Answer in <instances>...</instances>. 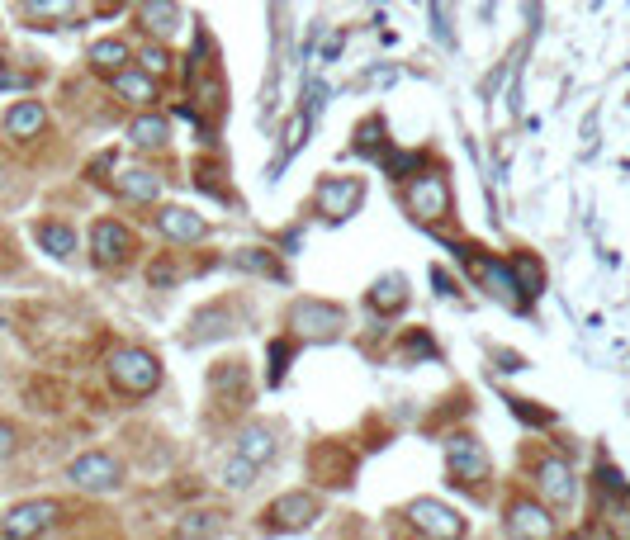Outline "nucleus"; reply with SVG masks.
<instances>
[{
	"label": "nucleus",
	"instance_id": "obj_1",
	"mask_svg": "<svg viewBox=\"0 0 630 540\" xmlns=\"http://www.w3.org/2000/svg\"><path fill=\"white\" fill-rule=\"evenodd\" d=\"M109 379H114V389H119V394L143 398V394H152V389L162 384V365H157V356L143 351V346H124V351H114V356H109Z\"/></svg>",
	"mask_w": 630,
	"mask_h": 540
},
{
	"label": "nucleus",
	"instance_id": "obj_2",
	"mask_svg": "<svg viewBox=\"0 0 630 540\" xmlns=\"http://www.w3.org/2000/svg\"><path fill=\"white\" fill-rule=\"evenodd\" d=\"M446 469H450V484L455 488H479L488 479V455L474 436H450L446 441Z\"/></svg>",
	"mask_w": 630,
	"mask_h": 540
},
{
	"label": "nucleus",
	"instance_id": "obj_3",
	"mask_svg": "<svg viewBox=\"0 0 630 540\" xmlns=\"http://www.w3.org/2000/svg\"><path fill=\"white\" fill-rule=\"evenodd\" d=\"M67 479H72L76 488H86V493H114V488L124 484V469H119V460L105 455V450H86V455L72 460Z\"/></svg>",
	"mask_w": 630,
	"mask_h": 540
},
{
	"label": "nucleus",
	"instance_id": "obj_4",
	"mask_svg": "<svg viewBox=\"0 0 630 540\" xmlns=\"http://www.w3.org/2000/svg\"><path fill=\"white\" fill-rule=\"evenodd\" d=\"M133 252H138V237L128 233L124 223L100 218L90 228V256H95V266H124V261H133Z\"/></svg>",
	"mask_w": 630,
	"mask_h": 540
},
{
	"label": "nucleus",
	"instance_id": "obj_5",
	"mask_svg": "<svg viewBox=\"0 0 630 540\" xmlns=\"http://www.w3.org/2000/svg\"><path fill=\"white\" fill-rule=\"evenodd\" d=\"M408 522H413V531H422V536H465V517L455 512V507L436 503V498H417V503H408Z\"/></svg>",
	"mask_w": 630,
	"mask_h": 540
},
{
	"label": "nucleus",
	"instance_id": "obj_6",
	"mask_svg": "<svg viewBox=\"0 0 630 540\" xmlns=\"http://www.w3.org/2000/svg\"><path fill=\"white\" fill-rule=\"evenodd\" d=\"M403 199H408L413 218H422V223H436V218H446V209H450V190H446V180H441V176L408 180Z\"/></svg>",
	"mask_w": 630,
	"mask_h": 540
},
{
	"label": "nucleus",
	"instance_id": "obj_7",
	"mask_svg": "<svg viewBox=\"0 0 630 540\" xmlns=\"http://www.w3.org/2000/svg\"><path fill=\"white\" fill-rule=\"evenodd\" d=\"M360 199H365V180L360 176H327L323 185H318V204H323L327 218H351L360 209Z\"/></svg>",
	"mask_w": 630,
	"mask_h": 540
},
{
	"label": "nucleus",
	"instance_id": "obj_8",
	"mask_svg": "<svg viewBox=\"0 0 630 540\" xmlns=\"http://www.w3.org/2000/svg\"><path fill=\"white\" fill-rule=\"evenodd\" d=\"M313 522H318V498L313 493H289L280 503H270L266 512L270 531H308Z\"/></svg>",
	"mask_w": 630,
	"mask_h": 540
},
{
	"label": "nucleus",
	"instance_id": "obj_9",
	"mask_svg": "<svg viewBox=\"0 0 630 540\" xmlns=\"http://www.w3.org/2000/svg\"><path fill=\"white\" fill-rule=\"evenodd\" d=\"M62 517V507L57 503H48V498H34V503H19L10 517H5V536H15V540H24V536H38V531H48V526Z\"/></svg>",
	"mask_w": 630,
	"mask_h": 540
},
{
	"label": "nucleus",
	"instance_id": "obj_10",
	"mask_svg": "<svg viewBox=\"0 0 630 540\" xmlns=\"http://www.w3.org/2000/svg\"><path fill=\"white\" fill-rule=\"evenodd\" d=\"M536 484H540V498H545V507L550 512H564V507L574 503V493H578V484H574V469L564 465V460H545V465L536 469Z\"/></svg>",
	"mask_w": 630,
	"mask_h": 540
},
{
	"label": "nucleus",
	"instance_id": "obj_11",
	"mask_svg": "<svg viewBox=\"0 0 630 540\" xmlns=\"http://www.w3.org/2000/svg\"><path fill=\"white\" fill-rule=\"evenodd\" d=\"M507 531H512V536H531V540H550L555 536V517H550L545 503H512Z\"/></svg>",
	"mask_w": 630,
	"mask_h": 540
},
{
	"label": "nucleus",
	"instance_id": "obj_12",
	"mask_svg": "<svg viewBox=\"0 0 630 540\" xmlns=\"http://www.w3.org/2000/svg\"><path fill=\"white\" fill-rule=\"evenodd\" d=\"M157 228H162L166 242H176V247H185V242H204L209 237V223L195 214V209H162L157 214Z\"/></svg>",
	"mask_w": 630,
	"mask_h": 540
},
{
	"label": "nucleus",
	"instance_id": "obj_13",
	"mask_svg": "<svg viewBox=\"0 0 630 540\" xmlns=\"http://www.w3.org/2000/svg\"><path fill=\"white\" fill-rule=\"evenodd\" d=\"M294 327L304 332V337H337V327H342V313L337 308H327V304H294Z\"/></svg>",
	"mask_w": 630,
	"mask_h": 540
},
{
	"label": "nucleus",
	"instance_id": "obj_14",
	"mask_svg": "<svg viewBox=\"0 0 630 540\" xmlns=\"http://www.w3.org/2000/svg\"><path fill=\"white\" fill-rule=\"evenodd\" d=\"M114 190H119L124 199H138V204H147V199H157L162 180H157V171H147V166H124V171L114 176Z\"/></svg>",
	"mask_w": 630,
	"mask_h": 540
},
{
	"label": "nucleus",
	"instance_id": "obj_15",
	"mask_svg": "<svg viewBox=\"0 0 630 540\" xmlns=\"http://www.w3.org/2000/svg\"><path fill=\"white\" fill-rule=\"evenodd\" d=\"M138 24H143L152 38H176V29H180V5H176V0H147L143 15H138Z\"/></svg>",
	"mask_w": 630,
	"mask_h": 540
},
{
	"label": "nucleus",
	"instance_id": "obj_16",
	"mask_svg": "<svg viewBox=\"0 0 630 540\" xmlns=\"http://www.w3.org/2000/svg\"><path fill=\"white\" fill-rule=\"evenodd\" d=\"M469 270H474V280H484L498 299H507V304H517V270H507V266H498V261H469Z\"/></svg>",
	"mask_w": 630,
	"mask_h": 540
},
{
	"label": "nucleus",
	"instance_id": "obj_17",
	"mask_svg": "<svg viewBox=\"0 0 630 540\" xmlns=\"http://www.w3.org/2000/svg\"><path fill=\"white\" fill-rule=\"evenodd\" d=\"M43 124H48V109L38 105V100H19V105L5 114V133H10V138H34V133H43Z\"/></svg>",
	"mask_w": 630,
	"mask_h": 540
},
{
	"label": "nucleus",
	"instance_id": "obj_18",
	"mask_svg": "<svg viewBox=\"0 0 630 540\" xmlns=\"http://www.w3.org/2000/svg\"><path fill=\"white\" fill-rule=\"evenodd\" d=\"M365 299H370L375 313H398V308L408 304V280H403V275H379L375 289H370Z\"/></svg>",
	"mask_w": 630,
	"mask_h": 540
},
{
	"label": "nucleus",
	"instance_id": "obj_19",
	"mask_svg": "<svg viewBox=\"0 0 630 540\" xmlns=\"http://www.w3.org/2000/svg\"><path fill=\"white\" fill-rule=\"evenodd\" d=\"M114 90L124 95L128 105H152V100H157V81H152V72H133V67L114 72Z\"/></svg>",
	"mask_w": 630,
	"mask_h": 540
},
{
	"label": "nucleus",
	"instance_id": "obj_20",
	"mask_svg": "<svg viewBox=\"0 0 630 540\" xmlns=\"http://www.w3.org/2000/svg\"><path fill=\"white\" fill-rule=\"evenodd\" d=\"M128 62H133V48H128L124 38H100V43H95V48H90V67H95V72H124Z\"/></svg>",
	"mask_w": 630,
	"mask_h": 540
},
{
	"label": "nucleus",
	"instance_id": "obj_21",
	"mask_svg": "<svg viewBox=\"0 0 630 540\" xmlns=\"http://www.w3.org/2000/svg\"><path fill=\"white\" fill-rule=\"evenodd\" d=\"M233 455H242V460H247V465H270V455H275V436L266 432V427H252V432L242 436V446L233 450Z\"/></svg>",
	"mask_w": 630,
	"mask_h": 540
},
{
	"label": "nucleus",
	"instance_id": "obj_22",
	"mask_svg": "<svg viewBox=\"0 0 630 540\" xmlns=\"http://www.w3.org/2000/svg\"><path fill=\"white\" fill-rule=\"evenodd\" d=\"M38 242H43V252L62 256V261L76 252V233L67 223H38Z\"/></svg>",
	"mask_w": 630,
	"mask_h": 540
},
{
	"label": "nucleus",
	"instance_id": "obj_23",
	"mask_svg": "<svg viewBox=\"0 0 630 540\" xmlns=\"http://www.w3.org/2000/svg\"><path fill=\"white\" fill-rule=\"evenodd\" d=\"M166 119H152V114H143V119H133V128H128V138L138 147H166Z\"/></svg>",
	"mask_w": 630,
	"mask_h": 540
},
{
	"label": "nucleus",
	"instance_id": "obj_24",
	"mask_svg": "<svg viewBox=\"0 0 630 540\" xmlns=\"http://www.w3.org/2000/svg\"><path fill=\"white\" fill-rule=\"evenodd\" d=\"M24 10L34 19H67L76 15V0H24Z\"/></svg>",
	"mask_w": 630,
	"mask_h": 540
},
{
	"label": "nucleus",
	"instance_id": "obj_25",
	"mask_svg": "<svg viewBox=\"0 0 630 540\" xmlns=\"http://www.w3.org/2000/svg\"><path fill=\"white\" fill-rule=\"evenodd\" d=\"M256 474H261V469H256V465H247L242 455H233V460L223 465V484H228V488H247V484L256 479Z\"/></svg>",
	"mask_w": 630,
	"mask_h": 540
},
{
	"label": "nucleus",
	"instance_id": "obj_26",
	"mask_svg": "<svg viewBox=\"0 0 630 540\" xmlns=\"http://www.w3.org/2000/svg\"><path fill=\"white\" fill-rule=\"evenodd\" d=\"M176 531H180V536H218V531H223V522H218V517H209V512H195V517H185Z\"/></svg>",
	"mask_w": 630,
	"mask_h": 540
},
{
	"label": "nucleus",
	"instance_id": "obj_27",
	"mask_svg": "<svg viewBox=\"0 0 630 540\" xmlns=\"http://www.w3.org/2000/svg\"><path fill=\"white\" fill-rule=\"evenodd\" d=\"M143 67H147V72H152V76H162L166 67H171V57H166L162 48L152 43V48H143Z\"/></svg>",
	"mask_w": 630,
	"mask_h": 540
},
{
	"label": "nucleus",
	"instance_id": "obj_28",
	"mask_svg": "<svg viewBox=\"0 0 630 540\" xmlns=\"http://www.w3.org/2000/svg\"><path fill=\"white\" fill-rule=\"evenodd\" d=\"M15 446H19L15 427H10V422H0V460H10V455H15Z\"/></svg>",
	"mask_w": 630,
	"mask_h": 540
}]
</instances>
